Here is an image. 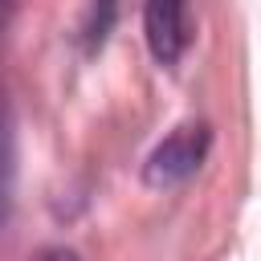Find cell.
Wrapping results in <instances>:
<instances>
[{"label":"cell","mask_w":261,"mask_h":261,"mask_svg":"<svg viewBox=\"0 0 261 261\" xmlns=\"http://www.w3.org/2000/svg\"><path fill=\"white\" fill-rule=\"evenodd\" d=\"M208 143H212V135H208L204 122H184V126H175V130L151 151L147 171H143L147 184H155V188L184 184L188 175L200 171V163H204V155H208Z\"/></svg>","instance_id":"obj_1"},{"label":"cell","mask_w":261,"mask_h":261,"mask_svg":"<svg viewBox=\"0 0 261 261\" xmlns=\"http://www.w3.org/2000/svg\"><path fill=\"white\" fill-rule=\"evenodd\" d=\"M33 261H82L73 249H65V245H49V249H41Z\"/></svg>","instance_id":"obj_3"},{"label":"cell","mask_w":261,"mask_h":261,"mask_svg":"<svg viewBox=\"0 0 261 261\" xmlns=\"http://www.w3.org/2000/svg\"><path fill=\"white\" fill-rule=\"evenodd\" d=\"M143 24H147V45L155 53L159 65H175L192 41V16H188V0H147L143 8Z\"/></svg>","instance_id":"obj_2"}]
</instances>
